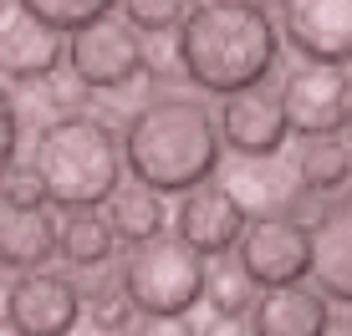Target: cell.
<instances>
[{"instance_id":"11","label":"cell","mask_w":352,"mask_h":336,"mask_svg":"<svg viewBox=\"0 0 352 336\" xmlns=\"http://www.w3.org/2000/svg\"><path fill=\"white\" fill-rule=\"evenodd\" d=\"M220 189L230 199L240 204V214H256V219H265V214H291V204L301 199V184H296V168H291L281 153H235V163L225 168Z\"/></svg>"},{"instance_id":"25","label":"cell","mask_w":352,"mask_h":336,"mask_svg":"<svg viewBox=\"0 0 352 336\" xmlns=\"http://www.w3.org/2000/svg\"><path fill=\"white\" fill-rule=\"evenodd\" d=\"M143 71H148L153 82H168V77H179V46H174V36H153V41H143Z\"/></svg>"},{"instance_id":"31","label":"cell","mask_w":352,"mask_h":336,"mask_svg":"<svg viewBox=\"0 0 352 336\" xmlns=\"http://www.w3.org/2000/svg\"><path fill=\"white\" fill-rule=\"evenodd\" d=\"M342 128H352V77H347V102H342Z\"/></svg>"},{"instance_id":"4","label":"cell","mask_w":352,"mask_h":336,"mask_svg":"<svg viewBox=\"0 0 352 336\" xmlns=\"http://www.w3.org/2000/svg\"><path fill=\"white\" fill-rule=\"evenodd\" d=\"M204 265L179 235H153L123 260V296L138 316H189L204 301Z\"/></svg>"},{"instance_id":"6","label":"cell","mask_w":352,"mask_h":336,"mask_svg":"<svg viewBox=\"0 0 352 336\" xmlns=\"http://www.w3.org/2000/svg\"><path fill=\"white\" fill-rule=\"evenodd\" d=\"M240 265L256 285H296L311 270V235L291 214H265L240 230Z\"/></svg>"},{"instance_id":"32","label":"cell","mask_w":352,"mask_h":336,"mask_svg":"<svg viewBox=\"0 0 352 336\" xmlns=\"http://www.w3.org/2000/svg\"><path fill=\"white\" fill-rule=\"evenodd\" d=\"M0 336H26V331H21V326H10V321L0 316Z\"/></svg>"},{"instance_id":"1","label":"cell","mask_w":352,"mask_h":336,"mask_svg":"<svg viewBox=\"0 0 352 336\" xmlns=\"http://www.w3.org/2000/svg\"><path fill=\"white\" fill-rule=\"evenodd\" d=\"M174 31H179L174 36L179 71L214 97L265 82L281 56L276 21L261 0H199Z\"/></svg>"},{"instance_id":"10","label":"cell","mask_w":352,"mask_h":336,"mask_svg":"<svg viewBox=\"0 0 352 336\" xmlns=\"http://www.w3.org/2000/svg\"><path fill=\"white\" fill-rule=\"evenodd\" d=\"M214 128H220V143H230L235 153H250V158L256 153H281V143L291 138L286 112H281V92L265 87V82L230 92Z\"/></svg>"},{"instance_id":"5","label":"cell","mask_w":352,"mask_h":336,"mask_svg":"<svg viewBox=\"0 0 352 336\" xmlns=\"http://www.w3.org/2000/svg\"><path fill=\"white\" fill-rule=\"evenodd\" d=\"M72 82L92 92H123L143 77V36L118 16H102L92 26L67 36V56Z\"/></svg>"},{"instance_id":"23","label":"cell","mask_w":352,"mask_h":336,"mask_svg":"<svg viewBox=\"0 0 352 336\" xmlns=\"http://www.w3.org/2000/svg\"><path fill=\"white\" fill-rule=\"evenodd\" d=\"M82 311H87V321H92V326H102V331H128L133 321H138V311H133V301L123 296V285H118V280H107L102 291L82 296Z\"/></svg>"},{"instance_id":"27","label":"cell","mask_w":352,"mask_h":336,"mask_svg":"<svg viewBox=\"0 0 352 336\" xmlns=\"http://www.w3.org/2000/svg\"><path fill=\"white\" fill-rule=\"evenodd\" d=\"M128 336H199L189 316H143V326H133Z\"/></svg>"},{"instance_id":"28","label":"cell","mask_w":352,"mask_h":336,"mask_svg":"<svg viewBox=\"0 0 352 336\" xmlns=\"http://www.w3.org/2000/svg\"><path fill=\"white\" fill-rule=\"evenodd\" d=\"M199 336H256V326H250V316H214Z\"/></svg>"},{"instance_id":"26","label":"cell","mask_w":352,"mask_h":336,"mask_svg":"<svg viewBox=\"0 0 352 336\" xmlns=\"http://www.w3.org/2000/svg\"><path fill=\"white\" fill-rule=\"evenodd\" d=\"M16 143H21V117H16L10 92L0 87V178L10 173V163H16Z\"/></svg>"},{"instance_id":"12","label":"cell","mask_w":352,"mask_h":336,"mask_svg":"<svg viewBox=\"0 0 352 336\" xmlns=\"http://www.w3.org/2000/svg\"><path fill=\"white\" fill-rule=\"evenodd\" d=\"M62 56H67L62 31L41 26L21 5L0 10V77L6 82H31V87L36 82H52Z\"/></svg>"},{"instance_id":"3","label":"cell","mask_w":352,"mask_h":336,"mask_svg":"<svg viewBox=\"0 0 352 336\" xmlns=\"http://www.w3.org/2000/svg\"><path fill=\"white\" fill-rule=\"evenodd\" d=\"M31 173L62 214L97 209L123 184V138L92 112H62L36 133Z\"/></svg>"},{"instance_id":"9","label":"cell","mask_w":352,"mask_h":336,"mask_svg":"<svg viewBox=\"0 0 352 336\" xmlns=\"http://www.w3.org/2000/svg\"><path fill=\"white\" fill-rule=\"evenodd\" d=\"M281 36L307 62H352V0H281Z\"/></svg>"},{"instance_id":"14","label":"cell","mask_w":352,"mask_h":336,"mask_svg":"<svg viewBox=\"0 0 352 336\" xmlns=\"http://www.w3.org/2000/svg\"><path fill=\"white\" fill-rule=\"evenodd\" d=\"M332 321V306L317 285H265L250 306L256 336H322Z\"/></svg>"},{"instance_id":"29","label":"cell","mask_w":352,"mask_h":336,"mask_svg":"<svg viewBox=\"0 0 352 336\" xmlns=\"http://www.w3.org/2000/svg\"><path fill=\"white\" fill-rule=\"evenodd\" d=\"M322 336H352V306L342 311V316H332V321H327V331Z\"/></svg>"},{"instance_id":"17","label":"cell","mask_w":352,"mask_h":336,"mask_svg":"<svg viewBox=\"0 0 352 336\" xmlns=\"http://www.w3.org/2000/svg\"><path fill=\"white\" fill-rule=\"evenodd\" d=\"M102 209H107L102 214L107 230L118 239H128V245H143V239L164 235V224H168L164 194H153V189H143V184H118L113 194L102 199Z\"/></svg>"},{"instance_id":"22","label":"cell","mask_w":352,"mask_h":336,"mask_svg":"<svg viewBox=\"0 0 352 336\" xmlns=\"http://www.w3.org/2000/svg\"><path fill=\"white\" fill-rule=\"evenodd\" d=\"M123 5V21L133 31H148V36H164V31H174L179 21L189 16V5L194 0H118Z\"/></svg>"},{"instance_id":"2","label":"cell","mask_w":352,"mask_h":336,"mask_svg":"<svg viewBox=\"0 0 352 336\" xmlns=\"http://www.w3.org/2000/svg\"><path fill=\"white\" fill-rule=\"evenodd\" d=\"M123 168L153 194H189L220 173V128L210 107L184 92H159L133 107L123 128Z\"/></svg>"},{"instance_id":"20","label":"cell","mask_w":352,"mask_h":336,"mask_svg":"<svg viewBox=\"0 0 352 336\" xmlns=\"http://www.w3.org/2000/svg\"><path fill=\"white\" fill-rule=\"evenodd\" d=\"M256 291H261V285L245 275V265H240V260L220 255L214 265H204V301H210L214 316H250Z\"/></svg>"},{"instance_id":"16","label":"cell","mask_w":352,"mask_h":336,"mask_svg":"<svg viewBox=\"0 0 352 336\" xmlns=\"http://www.w3.org/2000/svg\"><path fill=\"white\" fill-rule=\"evenodd\" d=\"M56 255V219L46 204L36 209H16L0 204V265L10 270H46V260Z\"/></svg>"},{"instance_id":"30","label":"cell","mask_w":352,"mask_h":336,"mask_svg":"<svg viewBox=\"0 0 352 336\" xmlns=\"http://www.w3.org/2000/svg\"><path fill=\"white\" fill-rule=\"evenodd\" d=\"M62 336H123V331H102V326H92V321H87V316H82V321H77V326H67Z\"/></svg>"},{"instance_id":"18","label":"cell","mask_w":352,"mask_h":336,"mask_svg":"<svg viewBox=\"0 0 352 336\" xmlns=\"http://www.w3.org/2000/svg\"><path fill=\"white\" fill-rule=\"evenodd\" d=\"M291 168H296L301 194H337L342 184H352V143H342L337 133L301 138Z\"/></svg>"},{"instance_id":"15","label":"cell","mask_w":352,"mask_h":336,"mask_svg":"<svg viewBox=\"0 0 352 336\" xmlns=\"http://www.w3.org/2000/svg\"><path fill=\"white\" fill-rule=\"evenodd\" d=\"M311 280L322 285L327 301L352 306V204H332L311 224Z\"/></svg>"},{"instance_id":"24","label":"cell","mask_w":352,"mask_h":336,"mask_svg":"<svg viewBox=\"0 0 352 336\" xmlns=\"http://www.w3.org/2000/svg\"><path fill=\"white\" fill-rule=\"evenodd\" d=\"M0 204H16V209H36V204H46L41 194V184H36V173H31V163H10V173L0 178Z\"/></svg>"},{"instance_id":"19","label":"cell","mask_w":352,"mask_h":336,"mask_svg":"<svg viewBox=\"0 0 352 336\" xmlns=\"http://www.w3.org/2000/svg\"><path fill=\"white\" fill-rule=\"evenodd\" d=\"M113 250H118V235L107 230V219L97 209H72L56 224V255H67V265H77V270L107 265Z\"/></svg>"},{"instance_id":"13","label":"cell","mask_w":352,"mask_h":336,"mask_svg":"<svg viewBox=\"0 0 352 336\" xmlns=\"http://www.w3.org/2000/svg\"><path fill=\"white\" fill-rule=\"evenodd\" d=\"M174 224H179V239H184L199 260H220V255L235 250L240 230H245V214H240V204L210 178V184H199V189L184 194Z\"/></svg>"},{"instance_id":"8","label":"cell","mask_w":352,"mask_h":336,"mask_svg":"<svg viewBox=\"0 0 352 336\" xmlns=\"http://www.w3.org/2000/svg\"><path fill=\"white\" fill-rule=\"evenodd\" d=\"M342 102H347V71L327 62H301L281 82V112L286 128L301 138L337 133L342 128Z\"/></svg>"},{"instance_id":"21","label":"cell","mask_w":352,"mask_h":336,"mask_svg":"<svg viewBox=\"0 0 352 336\" xmlns=\"http://www.w3.org/2000/svg\"><path fill=\"white\" fill-rule=\"evenodd\" d=\"M26 16H36L41 26H52V31H82V26H92V21H102V16H113V5L118 0H16Z\"/></svg>"},{"instance_id":"7","label":"cell","mask_w":352,"mask_h":336,"mask_svg":"<svg viewBox=\"0 0 352 336\" xmlns=\"http://www.w3.org/2000/svg\"><path fill=\"white\" fill-rule=\"evenodd\" d=\"M6 321L26 336H62L82 321V291L62 270H21L6 285Z\"/></svg>"}]
</instances>
